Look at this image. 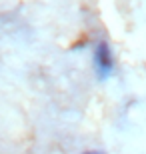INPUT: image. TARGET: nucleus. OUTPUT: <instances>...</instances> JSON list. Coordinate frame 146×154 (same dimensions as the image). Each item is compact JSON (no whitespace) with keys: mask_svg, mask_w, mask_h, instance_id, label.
Listing matches in <instances>:
<instances>
[{"mask_svg":"<svg viewBox=\"0 0 146 154\" xmlns=\"http://www.w3.org/2000/svg\"><path fill=\"white\" fill-rule=\"evenodd\" d=\"M94 70H96V78L100 82H106L114 72V54L112 48L106 40H100L96 44L94 50Z\"/></svg>","mask_w":146,"mask_h":154,"instance_id":"f257e3e1","label":"nucleus"},{"mask_svg":"<svg viewBox=\"0 0 146 154\" xmlns=\"http://www.w3.org/2000/svg\"><path fill=\"white\" fill-rule=\"evenodd\" d=\"M84 154H104V152H100V150H88V152H84Z\"/></svg>","mask_w":146,"mask_h":154,"instance_id":"f03ea898","label":"nucleus"}]
</instances>
